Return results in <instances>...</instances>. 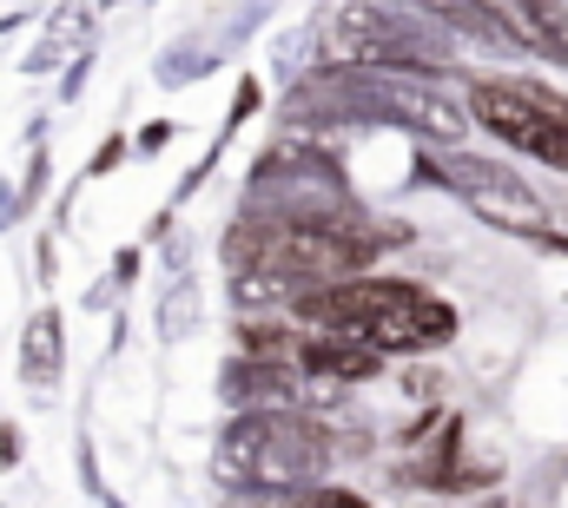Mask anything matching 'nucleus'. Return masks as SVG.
Masks as SVG:
<instances>
[{
  "instance_id": "13",
  "label": "nucleus",
  "mask_w": 568,
  "mask_h": 508,
  "mask_svg": "<svg viewBox=\"0 0 568 508\" xmlns=\"http://www.w3.org/2000/svg\"><path fill=\"white\" fill-rule=\"evenodd\" d=\"M489 508H516V502H489Z\"/></svg>"
},
{
  "instance_id": "10",
  "label": "nucleus",
  "mask_w": 568,
  "mask_h": 508,
  "mask_svg": "<svg viewBox=\"0 0 568 508\" xmlns=\"http://www.w3.org/2000/svg\"><path fill=\"white\" fill-rule=\"evenodd\" d=\"M239 350H245V357H265V364H284V357H291L284 324H272V317H245V324H239Z\"/></svg>"
},
{
  "instance_id": "8",
  "label": "nucleus",
  "mask_w": 568,
  "mask_h": 508,
  "mask_svg": "<svg viewBox=\"0 0 568 508\" xmlns=\"http://www.w3.org/2000/svg\"><path fill=\"white\" fill-rule=\"evenodd\" d=\"M291 377L284 364H265V357H239L225 364V403L232 409H291Z\"/></svg>"
},
{
  "instance_id": "5",
  "label": "nucleus",
  "mask_w": 568,
  "mask_h": 508,
  "mask_svg": "<svg viewBox=\"0 0 568 508\" xmlns=\"http://www.w3.org/2000/svg\"><path fill=\"white\" fill-rule=\"evenodd\" d=\"M351 337H364L371 350H436V344H449L456 337V311L443 304V297H429L417 284H404L384 311H371Z\"/></svg>"
},
{
  "instance_id": "6",
  "label": "nucleus",
  "mask_w": 568,
  "mask_h": 508,
  "mask_svg": "<svg viewBox=\"0 0 568 508\" xmlns=\"http://www.w3.org/2000/svg\"><path fill=\"white\" fill-rule=\"evenodd\" d=\"M377 106L397 113L404 126H417L424 139H436V145H456L463 132L476 126L469 106H456L436 80H410V73H384V80H377Z\"/></svg>"
},
{
  "instance_id": "4",
  "label": "nucleus",
  "mask_w": 568,
  "mask_h": 508,
  "mask_svg": "<svg viewBox=\"0 0 568 508\" xmlns=\"http://www.w3.org/2000/svg\"><path fill=\"white\" fill-rule=\"evenodd\" d=\"M449 185L469 199V212H476L483 225L556 245V232H549V205L523 185V172H509V165H496V159H456V165H449Z\"/></svg>"
},
{
  "instance_id": "14",
  "label": "nucleus",
  "mask_w": 568,
  "mask_h": 508,
  "mask_svg": "<svg viewBox=\"0 0 568 508\" xmlns=\"http://www.w3.org/2000/svg\"><path fill=\"white\" fill-rule=\"evenodd\" d=\"M562 13H568V7H562Z\"/></svg>"
},
{
  "instance_id": "7",
  "label": "nucleus",
  "mask_w": 568,
  "mask_h": 508,
  "mask_svg": "<svg viewBox=\"0 0 568 508\" xmlns=\"http://www.w3.org/2000/svg\"><path fill=\"white\" fill-rule=\"evenodd\" d=\"M377 364H384V350H371L364 337H344V331H324V337H311L297 350L304 377H331V383H364L377 377Z\"/></svg>"
},
{
  "instance_id": "11",
  "label": "nucleus",
  "mask_w": 568,
  "mask_h": 508,
  "mask_svg": "<svg viewBox=\"0 0 568 508\" xmlns=\"http://www.w3.org/2000/svg\"><path fill=\"white\" fill-rule=\"evenodd\" d=\"M291 502H297V508H364L357 496H337V489H311V482H304V489H291Z\"/></svg>"
},
{
  "instance_id": "9",
  "label": "nucleus",
  "mask_w": 568,
  "mask_h": 508,
  "mask_svg": "<svg viewBox=\"0 0 568 508\" xmlns=\"http://www.w3.org/2000/svg\"><path fill=\"white\" fill-rule=\"evenodd\" d=\"M20 377L33 389L60 377V311H33L27 331H20Z\"/></svg>"
},
{
  "instance_id": "2",
  "label": "nucleus",
  "mask_w": 568,
  "mask_h": 508,
  "mask_svg": "<svg viewBox=\"0 0 568 508\" xmlns=\"http://www.w3.org/2000/svg\"><path fill=\"white\" fill-rule=\"evenodd\" d=\"M469 120L489 126L503 145L568 172V100L536 80H476L469 87Z\"/></svg>"
},
{
  "instance_id": "12",
  "label": "nucleus",
  "mask_w": 568,
  "mask_h": 508,
  "mask_svg": "<svg viewBox=\"0 0 568 508\" xmlns=\"http://www.w3.org/2000/svg\"><path fill=\"white\" fill-rule=\"evenodd\" d=\"M13 463H20V429L0 423V469H13Z\"/></svg>"
},
{
  "instance_id": "1",
  "label": "nucleus",
  "mask_w": 568,
  "mask_h": 508,
  "mask_svg": "<svg viewBox=\"0 0 568 508\" xmlns=\"http://www.w3.org/2000/svg\"><path fill=\"white\" fill-rule=\"evenodd\" d=\"M331 463V443L297 409H239V423L212 449V476L225 489H304Z\"/></svg>"
},
{
  "instance_id": "3",
  "label": "nucleus",
  "mask_w": 568,
  "mask_h": 508,
  "mask_svg": "<svg viewBox=\"0 0 568 508\" xmlns=\"http://www.w3.org/2000/svg\"><path fill=\"white\" fill-rule=\"evenodd\" d=\"M324 53L337 67H377V73H410V67H436V47H429L424 27H410L404 13L390 7H337L331 27H324Z\"/></svg>"
}]
</instances>
